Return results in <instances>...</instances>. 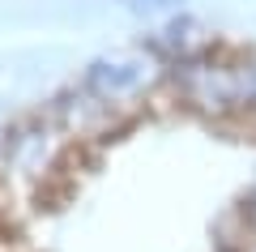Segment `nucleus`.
Returning <instances> with one entry per match:
<instances>
[{
	"mask_svg": "<svg viewBox=\"0 0 256 252\" xmlns=\"http://www.w3.org/2000/svg\"><path fill=\"white\" fill-rule=\"evenodd\" d=\"M162 77H166V64L154 52H107L86 64V73L77 77V90L124 116L128 107L146 103V94Z\"/></svg>",
	"mask_w": 256,
	"mask_h": 252,
	"instance_id": "obj_1",
	"label": "nucleus"
},
{
	"mask_svg": "<svg viewBox=\"0 0 256 252\" xmlns=\"http://www.w3.org/2000/svg\"><path fill=\"white\" fill-rule=\"evenodd\" d=\"M124 9L146 18V22H154V18H175L184 9V0H124Z\"/></svg>",
	"mask_w": 256,
	"mask_h": 252,
	"instance_id": "obj_2",
	"label": "nucleus"
},
{
	"mask_svg": "<svg viewBox=\"0 0 256 252\" xmlns=\"http://www.w3.org/2000/svg\"><path fill=\"white\" fill-rule=\"evenodd\" d=\"M239 214L248 218V226H252V235H256V180H252V188H248V205L239 209Z\"/></svg>",
	"mask_w": 256,
	"mask_h": 252,
	"instance_id": "obj_3",
	"label": "nucleus"
}]
</instances>
